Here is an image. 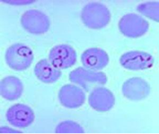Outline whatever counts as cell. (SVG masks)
<instances>
[{"label":"cell","mask_w":159,"mask_h":134,"mask_svg":"<svg viewBox=\"0 0 159 134\" xmlns=\"http://www.w3.org/2000/svg\"><path fill=\"white\" fill-rule=\"evenodd\" d=\"M84 25L90 28L98 29L107 26L110 22L111 14L105 5L99 2L87 4L81 12Z\"/></svg>","instance_id":"6da1fadb"},{"label":"cell","mask_w":159,"mask_h":134,"mask_svg":"<svg viewBox=\"0 0 159 134\" xmlns=\"http://www.w3.org/2000/svg\"><path fill=\"white\" fill-rule=\"evenodd\" d=\"M34 60L33 52L29 47L16 43L9 47L5 53V61L9 67L16 71H22L31 65Z\"/></svg>","instance_id":"7a4b0ae2"},{"label":"cell","mask_w":159,"mask_h":134,"mask_svg":"<svg viewBox=\"0 0 159 134\" xmlns=\"http://www.w3.org/2000/svg\"><path fill=\"white\" fill-rule=\"evenodd\" d=\"M119 28L126 37L137 38L147 33L149 29V23L139 15L128 14L120 19Z\"/></svg>","instance_id":"3957f363"},{"label":"cell","mask_w":159,"mask_h":134,"mask_svg":"<svg viewBox=\"0 0 159 134\" xmlns=\"http://www.w3.org/2000/svg\"><path fill=\"white\" fill-rule=\"evenodd\" d=\"M21 24L31 34H43L50 28V20L44 13L37 10L26 11L21 17Z\"/></svg>","instance_id":"277c9868"},{"label":"cell","mask_w":159,"mask_h":134,"mask_svg":"<svg viewBox=\"0 0 159 134\" xmlns=\"http://www.w3.org/2000/svg\"><path fill=\"white\" fill-rule=\"evenodd\" d=\"M49 60L57 69H66L75 65L77 54L71 46L60 44L52 49L49 52Z\"/></svg>","instance_id":"5b68a950"},{"label":"cell","mask_w":159,"mask_h":134,"mask_svg":"<svg viewBox=\"0 0 159 134\" xmlns=\"http://www.w3.org/2000/svg\"><path fill=\"white\" fill-rule=\"evenodd\" d=\"M70 81L80 85L86 90H89L92 86L98 84H105L107 78L103 72H95L84 68H77L70 73Z\"/></svg>","instance_id":"8992f818"},{"label":"cell","mask_w":159,"mask_h":134,"mask_svg":"<svg viewBox=\"0 0 159 134\" xmlns=\"http://www.w3.org/2000/svg\"><path fill=\"white\" fill-rule=\"evenodd\" d=\"M120 64L129 70H143L152 67L154 63L152 56L147 52L132 51L123 54L120 58Z\"/></svg>","instance_id":"52a82bcc"},{"label":"cell","mask_w":159,"mask_h":134,"mask_svg":"<svg viewBox=\"0 0 159 134\" xmlns=\"http://www.w3.org/2000/svg\"><path fill=\"white\" fill-rule=\"evenodd\" d=\"M7 120L14 127L25 128L33 123L34 113L31 107L18 104L9 108L6 113Z\"/></svg>","instance_id":"ba28073f"},{"label":"cell","mask_w":159,"mask_h":134,"mask_svg":"<svg viewBox=\"0 0 159 134\" xmlns=\"http://www.w3.org/2000/svg\"><path fill=\"white\" fill-rule=\"evenodd\" d=\"M150 91L149 85L140 78L129 79L122 86V92L125 97L132 101H140L146 99L149 95Z\"/></svg>","instance_id":"9c48e42d"},{"label":"cell","mask_w":159,"mask_h":134,"mask_svg":"<svg viewBox=\"0 0 159 134\" xmlns=\"http://www.w3.org/2000/svg\"><path fill=\"white\" fill-rule=\"evenodd\" d=\"M59 99L63 106L67 108L75 109L83 104L86 100V95L77 86L67 84L60 89Z\"/></svg>","instance_id":"30bf717a"},{"label":"cell","mask_w":159,"mask_h":134,"mask_svg":"<svg viewBox=\"0 0 159 134\" xmlns=\"http://www.w3.org/2000/svg\"><path fill=\"white\" fill-rule=\"evenodd\" d=\"M89 102L93 109L100 112H105L114 106L115 99L113 94L109 90L99 87L91 92Z\"/></svg>","instance_id":"8fae6325"},{"label":"cell","mask_w":159,"mask_h":134,"mask_svg":"<svg viewBox=\"0 0 159 134\" xmlns=\"http://www.w3.org/2000/svg\"><path fill=\"white\" fill-rule=\"evenodd\" d=\"M81 61L85 67L91 70H100L107 67L109 58L107 52L103 49L92 48L83 52Z\"/></svg>","instance_id":"7c38bea8"},{"label":"cell","mask_w":159,"mask_h":134,"mask_svg":"<svg viewBox=\"0 0 159 134\" xmlns=\"http://www.w3.org/2000/svg\"><path fill=\"white\" fill-rule=\"evenodd\" d=\"M34 73L37 78L42 82L46 84H52L56 82L60 78L62 73L50 63L46 59H43L36 64Z\"/></svg>","instance_id":"4fadbf2b"},{"label":"cell","mask_w":159,"mask_h":134,"mask_svg":"<svg viewBox=\"0 0 159 134\" xmlns=\"http://www.w3.org/2000/svg\"><path fill=\"white\" fill-rule=\"evenodd\" d=\"M1 95L4 99L14 101L21 97L23 92V86L18 78L14 76L6 77L1 81Z\"/></svg>","instance_id":"5bb4252c"},{"label":"cell","mask_w":159,"mask_h":134,"mask_svg":"<svg viewBox=\"0 0 159 134\" xmlns=\"http://www.w3.org/2000/svg\"><path fill=\"white\" fill-rule=\"evenodd\" d=\"M138 11L148 16L155 21L159 20V3L158 2H146L141 4L137 7Z\"/></svg>","instance_id":"9a60e30c"},{"label":"cell","mask_w":159,"mask_h":134,"mask_svg":"<svg viewBox=\"0 0 159 134\" xmlns=\"http://www.w3.org/2000/svg\"><path fill=\"white\" fill-rule=\"evenodd\" d=\"M55 132L57 133H83L84 131L80 124L72 121H65L58 124Z\"/></svg>","instance_id":"2e32d148"},{"label":"cell","mask_w":159,"mask_h":134,"mask_svg":"<svg viewBox=\"0 0 159 134\" xmlns=\"http://www.w3.org/2000/svg\"><path fill=\"white\" fill-rule=\"evenodd\" d=\"M1 132L2 133H7V132H8V133H21V132L18 131H15V130H12V129H10V128H7V127H2L1 128Z\"/></svg>","instance_id":"e0dca14e"}]
</instances>
